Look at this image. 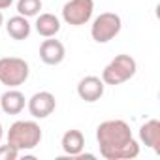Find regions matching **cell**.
<instances>
[{
  "label": "cell",
  "instance_id": "obj_1",
  "mask_svg": "<svg viewBox=\"0 0 160 160\" xmlns=\"http://www.w3.org/2000/svg\"><path fill=\"white\" fill-rule=\"evenodd\" d=\"M96 141L106 160H132L139 154V143L134 139L128 122L121 119L100 122L96 128Z\"/></svg>",
  "mask_w": 160,
  "mask_h": 160
},
{
  "label": "cell",
  "instance_id": "obj_2",
  "mask_svg": "<svg viewBox=\"0 0 160 160\" xmlns=\"http://www.w3.org/2000/svg\"><path fill=\"white\" fill-rule=\"evenodd\" d=\"M42 138L43 134L36 121H15L8 130V143L13 145L19 152L38 147Z\"/></svg>",
  "mask_w": 160,
  "mask_h": 160
},
{
  "label": "cell",
  "instance_id": "obj_3",
  "mask_svg": "<svg viewBox=\"0 0 160 160\" xmlns=\"http://www.w3.org/2000/svg\"><path fill=\"white\" fill-rule=\"evenodd\" d=\"M138 64L130 55H117L102 72L104 85H122L136 75Z\"/></svg>",
  "mask_w": 160,
  "mask_h": 160
},
{
  "label": "cell",
  "instance_id": "obj_4",
  "mask_svg": "<svg viewBox=\"0 0 160 160\" xmlns=\"http://www.w3.org/2000/svg\"><path fill=\"white\" fill-rule=\"evenodd\" d=\"M30 68L25 58L19 57H2L0 58V83L8 89H17L28 79Z\"/></svg>",
  "mask_w": 160,
  "mask_h": 160
},
{
  "label": "cell",
  "instance_id": "obj_5",
  "mask_svg": "<svg viewBox=\"0 0 160 160\" xmlns=\"http://www.w3.org/2000/svg\"><path fill=\"white\" fill-rule=\"evenodd\" d=\"M121 28H122L121 17L113 12H104L92 21L91 36L96 43H108L121 32Z\"/></svg>",
  "mask_w": 160,
  "mask_h": 160
},
{
  "label": "cell",
  "instance_id": "obj_6",
  "mask_svg": "<svg viewBox=\"0 0 160 160\" xmlns=\"http://www.w3.org/2000/svg\"><path fill=\"white\" fill-rule=\"evenodd\" d=\"M94 0H68L62 6V21L70 27H83L91 21Z\"/></svg>",
  "mask_w": 160,
  "mask_h": 160
},
{
  "label": "cell",
  "instance_id": "obj_7",
  "mask_svg": "<svg viewBox=\"0 0 160 160\" xmlns=\"http://www.w3.org/2000/svg\"><path fill=\"white\" fill-rule=\"evenodd\" d=\"M27 108H28V113L34 119H47L55 111L57 100L49 91H40V92H36L28 98Z\"/></svg>",
  "mask_w": 160,
  "mask_h": 160
},
{
  "label": "cell",
  "instance_id": "obj_8",
  "mask_svg": "<svg viewBox=\"0 0 160 160\" xmlns=\"http://www.w3.org/2000/svg\"><path fill=\"white\" fill-rule=\"evenodd\" d=\"M104 87L106 85L102 81V77L85 75L81 81L77 83V96L85 102H89V104H94L104 96Z\"/></svg>",
  "mask_w": 160,
  "mask_h": 160
},
{
  "label": "cell",
  "instance_id": "obj_9",
  "mask_svg": "<svg viewBox=\"0 0 160 160\" xmlns=\"http://www.w3.org/2000/svg\"><path fill=\"white\" fill-rule=\"evenodd\" d=\"M40 58L43 64L47 66H57L66 58V47L60 40L53 38H45L40 45Z\"/></svg>",
  "mask_w": 160,
  "mask_h": 160
},
{
  "label": "cell",
  "instance_id": "obj_10",
  "mask_svg": "<svg viewBox=\"0 0 160 160\" xmlns=\"http://www.w3.org/2000/svg\"><path fill=\"white\" fill-rule=\"evenodd\" d=\"M139 139L145 147L152 149L154 152H160V121L149 119L139 126Z\"/></svg>",
  "mask_w": 160,
  "mask_h": 160
},
{
  "label": "cell",
  "instance_id": "obj_11",
  "mask_svg": "<svg viewBox=\"0 0 160 160\" xmlns=\"http://www.w3.org/2000/svg\"><path fill=\"white\" fill-rule=\"evenodd\" d=\"M27 106V98L21 91L17 89H8L0 96V108L6 115H19Z\"/></svg>",
  "mask_w": 160,
  "mask_h": 160
},
{
  "label": "cell",
  "instance_id": "obj_12",
  "mask_svg": "<svg viewBox=\"0 0 160 160\" xmlns=\"http://www.w3.org/2000/svg\"><path fill=\"white\" fill-rule=\"evenodd\" d=\"M60 147L62 151L68 154V156H77V154H81L83 149H85V136L81 134V130H66L62 134V139H60Z\"/></svg>",
  "mask_w": 160,
  "mask_h": 160
},
{
  "label": "cell",
  "instance_id": "obj_13",
  "mask_svg": "<svg viewBox=\"0 0 160 160\" xmlns=\"http://www.w3.org/2000/svg\"><path fill=\"white\" fill-rule=\"evenodd\" d=\"M34 25H36V32L42 38H53L60 32V19L53 13H38Z\"/></svg>",
  "mask_w": 160,
  "mask_h": 160
},
{
  "label": "cell",
  "instance_id": "obj_14",
  "mask_svg": "<svg viewBox=\"0 0 160 160\" xmlns=\"http://www.w3.org/2000/svg\"><path fill=\"white\" fill-rule=\"evenodd\" d=\"M30 30H32V27H30L28 19L23 17V15H19V13L13 15V17H10L8 23H6V32H8V36L13 38V40H17V42L27 40V38L30 36Z\"/></svg>",
  "mask_w": 160,
  "mask_h": 160
},
{
  "label": "cell",
  "instance_id": "obj_15",
  "mask_svg": "<svg viewBox=\"0 0 160 160\" xmlns=\"http://www.w3.org/2000/svg\"><path fill=\"white\" fill-rule=\"evenodd\" d=\"M42 10V0H17V13L23 17H36Z\"/></svg>",
  "mask_w": 160,
  "mask_h": 160
},
{
  "label": "cell",
  "instance_id": "obj_16",
  "mask_svg": "<svg viewBox=\"0 0 160 160\" xmlns=\"http://www.w3.org/2000/svg\"><path fill=\"white\" fill-rule=\"evenodd\" d=\"M19 151L13 145H0V160H17Z\"/></svg>",
  "mask_w": 160,
  "mask_h": 160
},
{
  "label": "cell",
  "instance_id": "obj_17",
  "mask_svg": "<svg viewBox=\"0 0 160 160\" xmlns=\"http://www.w3.org/2000/svg\"><path fill=\"white\" fill-rule=\"evenodd\" d=\"M13 4V0H0V10H8Z\"/></svg>",
  "mask_w": 160,
  "mask_h": 160
},
{
  "label": "cell",
  "instance_id": "obj_18",
  "mask_svg": "<svg viewBox=\"0 0 160 160\" xmlns=\"http://www.w3.org/2000/svg\"><path fill=\"white\" fill-rule=\"evenodd\" d=\"M4 25V15H2V10H0V27Z\"/></svg>",
  "mask_w": 160,
  "mask_h": 160
},
{
  "label": "cell",
  "instance_id": "obj_19",
  "mask_svg": "<svg viewBox=\"0 0 160 160\" xmlns=\"http://www.w3.org/2000/svg\"><path fill=\"white\" fill-rule=\"evenodd\" d=\"M2 136H4V128H2V124H0V139H2Z\"/></svg>",
  "mask_w": 160,
  "mask_h": 160
}]
</instances>
